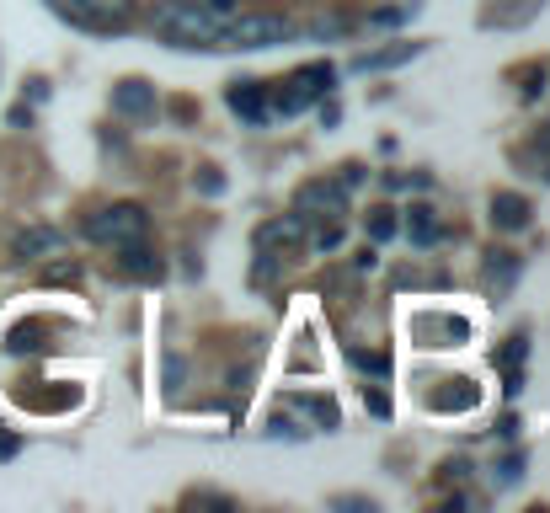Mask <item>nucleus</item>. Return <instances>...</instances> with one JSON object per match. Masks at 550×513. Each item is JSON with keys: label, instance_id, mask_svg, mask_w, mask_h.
I'll list each match as a JSON object with an SVG mask.
<instances>
[{"label": "nucleus", "instance_id": "obj_1", "mask_svg": "<svg viewBox=\"0 0 550 513\" xmlns=\"http://www.w3.org/2000/svg\"><path fill=\"white\" fill-rule=\"evenodd\" d=\"M155 33L182 43V49H219V38H225V17L209 6V0H166V6H155Z\"/></svg>", "mask_w": 550, "mask_h": 513}, {"label": "nucleus", "instance_id": "obj_2", "mask_svg": "<svg viewBox=\"0 0 550 513\" xmlns=\"http://www.w3.org/2000/svg\"><path fill=\"white\" fill-rule=\"evenodd\" d=\"M289 38H294V22L284 11H246V17L225 22L219 49H273V43H289Z\"/></svg>", "mask_w": 550, "mask_h": 513}, {"label": "nucleus", "instance_id": "obj_3", "mask_svg": "<svg viewBox=\"0 0 550 513\" xmlns=\"http://www.w3.org/2000/svg\"><path fill=\"white\" fill-rule=\"evenodd\" d=\"M86 236L102 241V246H134L150 236V214L145 204H113V209H97L86 220Z\"/></svg>", "mask_w": 550, "mask_h": 513}, {"label": "nucleus", "instance_id": "obj_4", "mask_svg": "<svg viewBox=\"0 0 550 513\" xmlns=\"http://www.w3.org/2000/svg\"><path fill=\"white\" fill-rule=\"evenodd\" d=\"M65 22L91 27V33H107V27H123L134 17V0H49Z\"/></svg>", "mask_w": 550, "mask_h": 513}, {"label": "nucleus", "instance_id": "obj_5", "mask_svg": "<svg viewBox=\"0 0 550 513\" xmlns=\"http://www.w3.org/2000/svg\"><path fill=\"white\" fill-rule=\"evenodd\" d=\"M332 81H337V70L332 65H300L284 81V91H278V102H273V113H300V107H310L316 97H326V91H332Z\"/></svg>", "mask_w": 550, "mask_h": 513}, {"label": "nucleus", "instance_id": "obj_6", "mask_svg": "<svg viewBox=\"0 0 550 513\" xmlns=\"http://www.w3.org/2000/svg\"><path fill=\"white\" fill-rule=\"evenodd\" d=\"M294 214L300 220H337V214H348V182H305L294 193Z\"/></svg>", "mask_w": 550, "mask_h": 513}, {"label": "nucleus", "instance_id": "obj_7", "mask_svg": "<svg viewBox=\"0 0 550 513\" xmlns=\"http://www.w3.org/2000/svg\"><path fill=\"white\" fill-rule=\"evenodd\" d=\"M113 113L118 118H155V86L150 81H118L113 86Z\"/></svg>", "mask_w": 550, "mask_h": 513}, {"label": "nucleus", "instance_id": "obj_8", "mask_svg": "<svg viewBox=\"0 0 550 513\" xmlns=\"http://www.w3.org/2000/svg\"><path fill=\"white\" fill-rule=\"evenodd\" d=\"M17 262H43V257H54V252H65V236H59L54 225H33V230H22L17 236Z\"/></svg>", "mask_w": 550, "mask_h": 513}, {"label": "nucleus", "instance_id": "obj_9", "mask_svg": "<svg viewBox=\"0 0 550 513\" xmlns=\"http://www.w3.org/2000/svg\"><path fill=\"white\" fill-rule=\"evenodd\" d=\"M422 43H390V49H374V54H358L353 59V75H369V70H396L406 59H417Z\"/></svg>", "mask_w": 550, "mask_h": 513}, {"label": "nucleus", "instance_id": "obj_10", "mask_svg": "<svg viewBox=\"0 0 550 513\" xmlns=\"http://www.w3.org/2000/svg\"><path fill=\"white\" fill-rule=\"evenodd\" d=\"M300 241H305V220H300V214L267 220V225L257 230V252H262V246H300Z\"/></svg>", "mask_w": 550, "mask_h": 513}, {"label": "nucleus", "instance_id": "obj_11", "mask_svg": "<svg viewBox=\"0 0 550 513\" xmlns=\"http://www.w3.org/2000/svg\"><path fill=\"white\" fill-rule=\"evenodd\" d=\"M492 225L497 230H524L529 225V198L524 193H497L492 198Z\"/></svg>", "mask_w": 550, "mask_h": 513}, {"label": "nucleus", "instance_id": "obj_12", "mask_svg": "<svg viewBox=\"0 0 550 513\" xmlns=\"http://www.w3.org/2000/svg\"><path fill=\"white\" fill-rule=\"evenodd\" d=\"M230 107H235L241 118H251V123L267 118V102H262V86H257V81H235V86H230Z\"/></svg>", "mask_w": 550, "mask_h": 513}, {"label": "nucleus", "instance_id": "obj_13", "mask_svg": "<svg viewBox=\"0 0 550 513\" xmlns=\"http://www.w3.org/2000/svg\"><path fill=\"white\" fill-rule=\"evenodd\" d=\"M118 262H123V273H134V278H161V257L150 252L145 241H134V246H118Z\"/></svg>", "mask_w": 550, "mask_h": 513}, {"label": "nucleus", "instance_id": "obj_14", "mask_svg": "<svg viewBox=\"0 0 550 513\" xmlns=\"http://www.w3.org/2000/svg\"><path fill=\"white\" fill-rule=\"evenodd\" d=\"M524 353H529V337H513L508 348H502V375H508L502 391L508 396H518V385H524Z\"/></svg>", "mask_w": 550, "mask_h": 513}, {"label": "nucleus", "instance_id": "obj_15", "mask_svg": "<svg viewBox=\"0 0 550 513\" xmlns=\"http://www.w3.org/2000/svg\"><path fill=\"white\" fill-rule=\"evenodd\" d=\"M406 230H412V241H417V246H433L438 236H444V230H438V220H433V209H428V204H417V209H412V225H406Z\"/></svg>", "mask_w": 550, "mask_h": 513}, {"label": "nucleus", "instance_id": "obj_16", "mask_svg": "<svg viewBox=\"0 0 550 513\" xmlns=\"http://www.w3.org/2000/svg\"><path fill=\"white\" fill-rule=\"evenodd\" d=\"M369 236H374V241H390V236H396V214H390V209H374Z\"/></svg>", "mask_w": 550, "mask_h": 513}, {"label": "nucleus", "instance_id": "obj_17", "mask_svg": "<svg viewBox=\"0 0 550 513\" xmlns=\"http://www.w3.org/2000/svg\"><path fill=\"white\" fill-rule=\"evenodd\" d=\"M353 364H358V369H374L380 380L390 375V359H385V353H364V348H353Z\"/></svg>", "mask_w": 550, "mask_h": 513}, {"label": "nucleus", "instance_id": "obj_18", "mask_svg": "<svg viewBox=\"0 0 550 513\" xmlns=\"http://www.w3.org/2000/svg\"><path fill=\"white\" fill-rule=\"evenodd\" d=\"M518 476H524V455H508V460L497 465V481H502V487H513Z\"/></svg>", "mask_w": 550, "mask_h": 513}, {"label": "nucleus", "instance_id": "obj_19", "mask_svg": "<svg viewBox=\"0 0 550 513\" xmlns=\"http://www.w3.org/2000/svg\"><path fill=\"white\" fill-rule=\"evenodd\" d=\"M310 33H316V38H337V33H348V17H321Z\"/></svg>", "mask_w": 550, "mask_h": 513}, {"label": "nucleus", "instance_id": "obj_20", "mask_svg": "<svg viewBox=\"0 0 550 513\" xmlns=\"http://www.w3.org/2000/svg\"><path fill=\"white\" fill-rule=\"evenodd\" d=\"M316 246H321V252H337V246H342V230H337V225H326L321 236H316Z\"/></svg>", "mask_w": 550, "mask_h": 513}, {"label": "nucleus", "instance_id": "obj_21", "mask_svg": "<svg viewBox=\"0 0 550 513\" xmlns=\"http://www.w3.org/2000/svg\"><path fill=\"white\" fill-rule=\"evenodd\" d=\"M17 449H22V439H17V433H0V460H11Z\"/></svg>", "mask_w": 550, "mask_h": 513}, {"label": "nucleus", "instance_id": "obj_22", "mask_svg": "<svg viewBox=\"0 0 550 513\" xmlns=\"http://www.w3.org/2000/svg\"><path fill=\"white\" fill-rule=\"evenodd\" d=\"M364 401H369V412H374V417H385V412H390V401H385L380 391H364Z\"/></svg>", "mask_w": 550, "mask_h": 513}]
</instances>
